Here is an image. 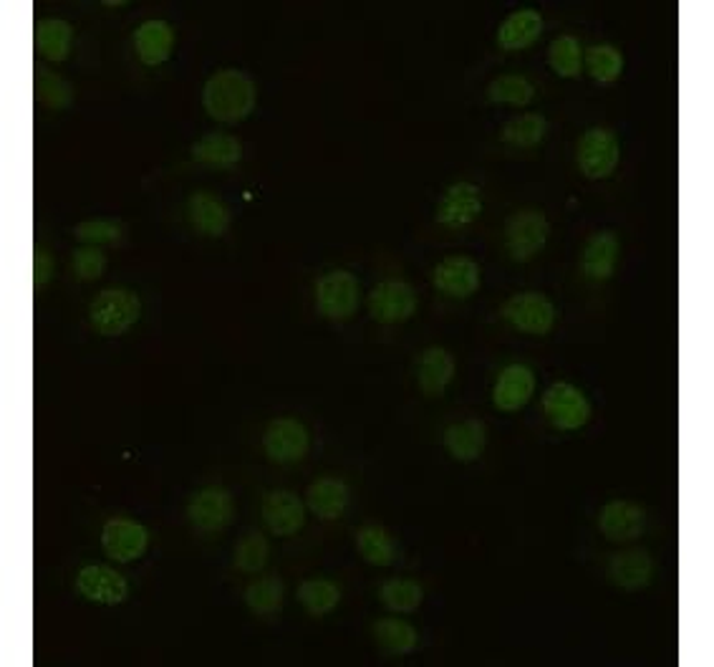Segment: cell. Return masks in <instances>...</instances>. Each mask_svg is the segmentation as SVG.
<instances>
[{
	"instance_id": "6da1fadb",
	"label": "cell",
	"mask_w": 714,
	"mask_h": 667,
	"mask_svg": "<svg viewBox=\"0 0 714 667\" xmlns=\"http://www.w3.org/2000/svg\"><path fill=\"white\" fill-rule=\"evenodd\" d=\"M258 101L256 82L240 68H223L213 74L203 89L205 111L220 125H238Z\"/></svg>"
},
{
	"instance_id": "7a4b0ae2",
	"label": "cell",
	"mask_w": 714,
	"mask_h": 667,
	"mask_svg": "<svg viewBox=\"0 0 714 667\" xmlns=\"http://www.w3.org/2000/svg\"><path fill=\"white\" fill-rule=\"evenodd\" d=\"M142 316V301L129 289L101 291L89 306L91 326L101 336H121Z\"/></svg>"
},
{
	"instance_id": "3957f363",
	"label": "cell",
	"mask_w": 714,
	"mask_h": 667,
	"mask_svg": "<svg viewBox=\"0 0 714 667\" xmlns=\"http://www.w3.org/2000/svg\"><path fill=\"white\" fill-rule=\"evenodd\" d=\"M618 160H621V144L618 137L606 127H594L583 132L576 147V164L583 177L606 180L612 177Z\"/></svg>"
},
{
	"instance_id": "277c9868",
	"label": "cell",
	"mask_w": 714,
	"mask_h": 667,
	"mask_svg": "<svg viewBox=\"0 0 714 667\" xmlns=\"http://www.w3.org/2000/svg\"><path fill=\"white\" fill-rule=\"evenodd\" d=\"M548 233H551V225H548L545 215L533 207H526V211L510 215V220L505 223V248H508L512 261H530L545 248Z\"/></svg>"
},
{
	"instance_id": "5b68a950",
	"label": "cell",
	"mask_w": 714,
	"mask_h": 667,
	"mask_svg": "<svg viewBox=\"0 0 714 667\" xmlns=\"http://www.w3.org/2000/svg\"><path fill=\"white\" fill-rule=\"evenodd\" d=\"M502 316L512 329L530 336H545L555 324V306L545 293L526 291L505 301Z\"/></svg>"
},
{
	"instance_id": "8992f818",
	"label": "cell",
	"mask_w": 714,
	"mask_h": 667,
	"mask_svg": "<svg viewBox=\"0 0 714 667\" xmlns=\"http://www.w3.org/2000/svg\"><path fill=\"white\" fill-rule=\"evenodd\" d=\"M361 286L354 273L331 271L316 281V306L326 319L344 322L359 309Z\"/></svg>"
},
{
	"instance_id": "52a82bcc",
	"label": "cell",
	"mask_w": 714,
	"mask_h": 667,
	"mask_svg": "<svg viewBox=\"0 0 714 667\" xmlns=\"http://www.w3.org/2000/svg\"><path fill=\"white\" fill-rule=\"evenodd\" d=\"M543 410L553 428L581 430L591 420V402L578 387L571 383H555L545 389Z\"/></svg>"
},
{
	"instance_id": "ba28073f",
	"label": "cell",
	"mask_w": 714,
	"mask_h": 667,
	"mask_svg": "<svg viewBox=\"0 0 714 667\" xmlns=\"http://www.w3.org/2000/svg\"><path fill=\"white\" fill-rule=\"evenodd\" d=\"M101 546L109 559L129 564V561L144 557L147 546H150V531L132 518H111L101 528Z\"/></svg>"
},
{
	"instance_id": "9c48e42d",
	"label": "cell",
	"mask_w": 714,
	"mask_h": 667,
	"mask_svg": "<svg viewBox=\"0 0 714 667\" xmlns=\"http://www.w3.org/2000/svg\"><path fill=\"white\" fill-rule=\"evenodd\" d=\"M416 311V293L407 281H381L369 293V314L379 324H399L412 319Z\"/></svg>"
},
{
	"instance_id": "30bf717a",
	"label": "cell",
	"mask_w": 714,
	"mask_h": 667,
	"mask_svg": "<svg viewBox=\"0 0 714 667\" xmlns=\"http://www.w3.org/2000/svg\"><path fill=\"white\" fill-rule=\"evenodd\" d=\"M263 450L273 463H295L309 453V430L295 418H275L266 428Z\"/></svg>"
},
{
	"instance_id": "8fae6325",
	"label": "cell",
	"mask_w": 714,
	"mask_h": 667,
	"mask_svg": "<svg viewBox=\"0 0 714 667\" xmlns=\"http://www.w3.org/2000/svg\"><path fill=\"white\" fill-rule=\"evenodd\" d=\"M483 213V195L480 187L473 182H455L444 190V195L437 203V223L444 228L457 230L465 225L475 223Z\"/></svg>"
},
{
	"instance_id": "7c38bea8",
	"label": "cell",
	"mask_w": 714,
	"mask_h": 667,
	"mask_svg": "<svg viewBox=\"0 0 714 667\" xmlns=\"http://www.w3.org/2000/svg\"><path fill=\"white\" fill-rule=\"evenodd\" d=\"M432 281L444 297L469 299L480 289L483 271L480 263L473 261L469 256H447L434 268Z\"/></svg>"
},
{
	"instance_id": "4fadbf2b",
	"label": "cell",
	"mask_w": 714,
	"mask_h": 667,
	"mask_svg": "<svg viewBox=\"0 0 714 667\" xmlns=\"http://www.w3.org/2000/svg\"><path fill=\"white\" fill-rule=\"evenodd\" d=\"M235 514L232 496L225 488H205L193 496L187 506V518L199 534H217L228 528Z\"/></svg>"
},
{
	"instance_id": "5bb4252c",
	"label": "cell",
	"mask_w": 714,
	"mask_h": 667,
	"mask_svg": "<svg viewBox=\"0 0 714 667\" xmlns=\"http://www.w3.org/2000/svg\"><path fill=\"white\" fill-rule=\"evenodd\" d=\"M76 589L84 600L115 606L127 602L129 596V584L127 579L119 574L117 569L104 567V564H91L84 567L76 577Z\"/></svg>"
},
{
	"instance_id": "9a60e30c",
	"label": "cell",
	"mask_w": 714,
	"mask_h": 667,
	"mask_svg": "<svg viewBox=\"0 0 714 667\" xmlns=\"http://www.w3.org/2000/svg\"><path fill=\"white\" fill-rule=\"evenodd\" d=\"M643 526H647V514L634 501H612L601 508L598 528L608 541L626 544L639 539Z\"/></svg>"
},
{
	"instance_id": "2e32d148",
	"label": "cell",
	"mask_w": 714,
	"mask_h": 667,
	"mask_svg": "<svg viewBox=\"0 0 714 667\" xmlns=\"http://www.w3.org/2000/svg\"><path fill=\"white\" fill-rule=\"evenodd\" d=\"M536 395V375L526 364H510L500 372L493 387V405L500 412H518Z\"/></svg>"
},
{
	"instance_id": "e0dca14e",
	"label": "cell",
	"mask_w": 714,
	"mask_h": 667,
	"mask_svg": "<svg viewBox=\"0 0 714 667\" xmlns=\"http://www.w3.org/2000/svg\"><path fill=\"white\" fill-rule=\"evenodd\" d=\"M260 514H263L266 526L275 536H293L306 524V508H303V501L293 491L266 493Z\"/></svg>"
},
{
	"instance_id": "ac0fdd59",
	"label": "cell",
	"mask_w": 714,
	"mask_h": 667,
	"mask_svg": "<svg viewBox=\"0 0 714 667\" xmlns=\"http://www.w3.org/2000/svg\"><path fill=\"white\" fill-rule=\"evenodd\" d=\"M621 240L612 230H598L586 240L581 254V271L591 281H608L616 271Z\"/></svg>"
},
{
	"instance_id": "d6986e66",
	"label": "cell",
	"mask_w": 714,
	"mask_h": 667,
	"mask_svg": "<svg viewBox=\"0 0 714 667\" xmlns=\"http://www.w3.org/2000/svg\"><path fill=\"white\" fill-rule=\"evenodd\" d=\"M608 577L618 589H626V592H639V589L651 584V577H654V561H651L649 551L641 549H629L616 553L608 564Z\"/></svg>"
},
{
	"instance_id": "ffe728a7",
	"label": "cell",
	"mask_w": 714,
	"mask_h": 667,
	"mask_svg": "<svg viewBox=\"0 0 714 667\" xmlns=\"http://www.w3.org/2000/svg\"><path fill=\"white\" fill-rule=\"evenodd\" d=\"M455 377V359L442 346H430L416 362V383L426 397H440Z\"/></svg>"
},
{
	"instance_id": "44dd1931",
	"label": "cell",
	"mask_w": 714,
	"mask_h": 667,
	"mask_svg": "<svg viewBox=\"0 0 714 667\" xmlns=\"http://www.w3.org/2000/svg\"><path fill=\"white\" fill-rule=\"evenodd\" d=\"M190 223L207 238H220L230 228V211L213 193H193L187 201Z\"/></svg>"
},
{
	"instance_id": "7402d4cb",
	"label": "cell",
	"mask_w": 714,
	"mask_h": 667,
	"mask_svg": "<svg viewBox=\"0 0 714 667\" xmlns=\"http://www.w3.org/2000/svg\"><path fill=\"white\" fill-rule=\"evenodd\" d=\"M134 49L137 56L147 66H160L172 56L174 49V31L167 21H144L134 31Z\"/></svg>"
},
{
	"instance_id": "603a6c76",
	"label": "cell",
	"mask_w": 714,
	"mask_h": 667,
	"mask_svg": "<svg viewBox=\"0 0 714 667\" xmlns=\"http://www.w3.org/2000/svg\"><path fill=\"white\" fill-rule=\"evenodd\" d=\"M543 33V19L541 13L533 8H520V11L510 13L508 19L500 23L498 29V46L502 51H522L541 39Z\"/></svg>"
},
{
	"instance_id": "cb8c5ba5",
	"label": "cell",
	"mask_w": 714,
	"mask_h": 667,
	"mask_svg": "<svg viewBox=\"0 0 714 667\" xmlns=\"http://www.w3.org/2000/svg\"><path fill=\"white\" fill-rule=\"evenodd\" d=\"M348 498H351V491L342 478H318L309 485L306 493V504L311 508L313 516L324 518V521H334L346 510Z\"/></svg>"
},
{
	"instance_id": "d4e9b609",
	"label": "cell",
	"mask_w": 714,
	"mask_h": 667,
	"mask_svg": "<svg viewBox=\"0 0 714 667\" xmlns=\"http://www.w3.org/2000/svg\"><path fill=\"white\" fill-rule=\"evenodd\" d=\"M487 445V428L483 420H465L444 430V448L459 463H473Z\"/></svg>"
},
{
	"instance_id": "484cf974",
	"label": "cell",
	"mask_w": 714,
	"mask_h": 667,
	"mask_svg": "<svg viewBox=\"0 0 714 667\" xmlns=\"http://www.w3.org/2000/svg\"><path fill=\"white\" fill-rule=\"evenodd\" d=\"M193 158L207 168H232L242 160V142L228 132H207L193 144Z\"/></svg>"
},
{
	"instance_id": "4316f807",
	"label": "cell",
	"mask_w": 714,
	"mask_h": 667,
	"mask_svg": "<svg viewBox=\"0 0 714 667\" xmlns=\"http://www.w3.org/2000/svg\"><path fill=\"white\" fill-rule=\"evenodd\" d=\"M374 639H377L379 649L389 657H404L412 655L416 649V630L409 625V622L399 620V617H387L374 622Z\"/></svg>"
},
{
	"instance_id": "83f0119b",
	"label": "cell",
	"mask_w": 714,
	"mask_h": 667,
	"mask_svg": "<svg viewBox=\"0 0 714 667\" xmlns=\"http://www.w3.org/2000/svg\"><path fill=\"white\" fill-rule=\"evenodd\" d=\"M299 602L311 617H326L342 602V589L336 582H331L326 577H313L301 582L299 587Z\"/></svg>"
},
{
	"instance_id": "f1b7e54d",
	"label": "cell",
	"mask_w": 714,
	"mask_h": 667,
	"mask_svg": "<svg viewBox=\"0 0 714 667\" xmlns=\"http://www.w3.org/2000/svg\"><path fill=\"white\" fill-rule=\"evenodd\" d=\"M72 39L74 29L64 19H41L36 23V46L48 61H56V64L66 61L68 51H72Z\"/></svg>"
},
{
	"instance_id": "f546056e",
	"label": "cell",
	"mask_w": 714,
	"mask_h": 667,
	"mask_svg": "<svg viewBox=\"0 0 714 667\" xmlns=\"http://www.w3.org/2000/svg\"><path fill=\"white\" fill-rule=\"evenodd\" d=\"M356 549L374 567H391L397 561V546L381 526H361L356 531Z\"/></svg>"
},
{
	"instance_id": "4dcf8cb0",
	"label": "cell",
	"mask_w": 714,
	"mask_h": 667,
	"mask_svg": "<svg viewBox=\"0 0 714 667\" xmlns=\"http://www.w3.org/2000/svg\"><path fill=\"white\" fill-rule=\"evenodd\" d=\"M285 600V584L278 577H263L256 579L246 589V604L256 617H273L281 612Z\"/></svg>"
},
{
	"instance_id": "1f68e13d",
	"label": "cell",
	"mask_w": 714,
	"mask_h": 667,
	"mask_svg": "<svg viewBox=\"0 0 714 667\" xmlns=\"http://www.w3.org/2000/svg\"><path fill=\"white\" fill-rule=\"evenodd\" d=\"M548 135V119L543 115H518L512 117L508 125L502 127V142L510 147H520V150H530V147H538Z\"/></svg>"
},
{
	"instance_id": "d6a6232c",
	"label": "cell",
	"mask_w": 714,
	"mask_h": 667,
	"mask_svg": "<svg viewBox=\"0 0 714 667\" xmlns=\"http://www.w3.org/2000/svg\"><path fill=\"white\" fill-rule=\"evenodd\" d=\"M379 600L394 614H412L424 602V589L414 579H389L381 584Z\"/></svg>"
},
{
	"instance_id": "836d02e7",
	"label": "cell",
	"mask_w": 714,
	"mask_h": 667,
	"mask_svg": "<svg viewBox=\"0 0 714 667\" xmlns=\"http://www.w3.org/2000/svg\"><path fill=\"white\" fill-rule=\"evenodd\" d=\"M487 97L495 104H510V107H528L536 97V86L520 74H502L493 79Z\"/></svg>"
},
{
	"instance_id": "e575fe53",
	"label": "cell",
	"mask_w": 714,
	"mask_h": 667,
	"mask_svg": "<svg viewBox=\"0 0 714 667\" xmlns=\"http://www.w3.org/2000/svg\"><path fill=\"white\" fill-rule=\"evenodd\" d=\"M583 61H586L588 74L594 76V79L601 82V84L616 82L624 72L621 51H618L616 46H612V43H598V46H591L586 51V58H583Z\"/></svg>"
},
{
	"instance_id": "d590c367",
	"label": "cell",
	"mask_w": 714,
	"mask_h": 667,
	"mask_svg": "<svg viewBox=\"0 0 714 667\" xmlns=\"http://www.w3.org/2000/svg\"><path fill=\"white\" fill-rule=\"evenodd\" d=\"M33 84H36V99L41 104H46L51 109H64L72 104V86L58 76L56 72H51L43 64H36V74H33Z\"/></svg>"
},
{
	"instance_id": "8d00e7d4",
	"label": "cell",
	"mask_w": 714,
	"mask_h": 667,
	"mask_svg": "<svg viewBox=\"0 0 714 667\" xmlns=\"http://www.w3.org/2000/svg\"><path fill=\"white\" fill-rule=\"evenodd\" d=\"M268 557H271V546L268 539L260 534H248L235 544V567H238L242 574H258L268 564Z\"/></svg>"
},
{
	"instance_id": "74e56055",
	"label": "cell",
	"mask_w": 714,
	"mask_h": 667,
	"mask_svg": "<svg viewBox=\"0 0 714 667\" xmlns=\"http://www.w3.org/2000/svg\"><path fill=\"white\" fill-rule=\"evenodd\" d=\"M548 61H551V68L555 74L563 76V79H573V76L581 74L583 66L581 43L573 36H559L551 43Z\"/></svg>"
},
{
	"instance_id": "f35d334b",
	"label": "cell",
	"mask_w": 714,
	"mask_h": 667,
	"mask_svg": "<svg viewBox=\"0 0 714 667\" xmlns=\"http://www.w3.org/2000/svg\"><path fill=\"white\" fill-rule=\"evenodd\" d=\"M74 236L78 240L89 243V246H101V243H117L121 238V225L117 220H107V218L84 220L74 228Z\"/></svg>"
},
{
	"instance_id": "ab89813d",
	"label": "cell",
	"mask_w": 714,
	"mask_h": 667,
	"mask_svg": "<svg viewBox=\"0 0 714 667\" xmlns=\"http://www.w3.org/2000/svg\"><path fill=\"white\" fill-rule=\"evenodd\" d=\"M72 268L82 281H97L101 279L104 271H107V256H104L97 246L78 248L74 250Z\"/></svg>"
},
{
	"instance_id": "60d3db41",
	"label": "cell",
	"mask_w": 714,
	"mask_h": 667,
	"mask_svg": "<svg viewBox=\"0 0 714 667\" xmlns=\"http://www.w3.org/2000/svg\"><path fill=\"white\" fill-rule=\"evenodd\" d=\"M33 266H36V273H33V281H36V289L46 286L51 279V258L43 254V250H36V258H33Z\"/></svg>"
},
{
	"instance_id": "b9f144b4",
	"label": "cell",
	"mask_w": 714,
	"mask_h": 667,
	"mask_svg": "<svg viewBox=\"0 0 714 667\" xmlns=\"http://www.w3.org/2000/svg\"><path fill=\"white\" fill-rule=\"evenodd\" d=\"M107 6H111V8H117V6H125V0H107Z\"/></svg>"
}]
</instances>
